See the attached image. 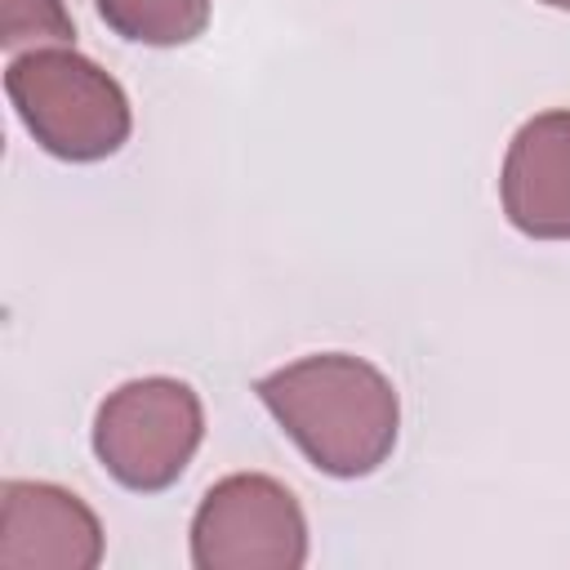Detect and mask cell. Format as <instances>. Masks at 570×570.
<instances>
[{
    "instance_id": "6da1fadb",
    "label": "cell",
    "mask_w": 570,
    "mask_h": 570,
    "mask_svg": "<svg viewBox=\"0 0 570 570\" xmlns=\"http://www.w3.org/2000/svg\"><path fill=\"white\" fill-rule=\"evenodd\" d=\"M254 392L307 463L330 476H370L396 445V387L361 356L316 352L263 374Z\"/></svg>"
},
{
    "instance_id": "7a4b0ae2",
    "label": "cell",
    "mask_w": 570,
    "mask_h": 570,
    "mask_svg": "<svg viewBox=\"0 0 570 570\" xmlns=\"http://www.w3.org/2000/svg\"><path fill=\"white\" fill-rule=\"evenodd\" d=\"M4 94L31 138L58 160H102L129 138V98L98 62L71 45L31 49L9 62Z\"/></svg>"
},
{
    "instance_id": "3957f363",
    "label": "cell",
    "mask_w": 570,
    "mask_h": 570,
    "mask_svg": "<svg viewBox=\"0 0 570 570\" xmlns=\"http://www.w3.org/2000/svg\"><path fill=\"white\" fill-rule=\"evenodd\" d=\"M205 436L200 396L183 379H129L94 414V454L125 485L156 494L183 476Z\"/></svg>"
},
{
    "instance_id": "277c9868",
    "label": "cell",
    "mask_w": 570,
    "mask_h": 570,
    "mask_svg": "<svg viewBox=\"0 0 570 570\" xmlns=\"http://www.w3.org/2000/svg\"><path fill=\"white\" fill-rule=\"evenodd\" d=\"M307 561V521L289 485L263 472L214 481L191 517L196 570H298Z\"/></svg>"
},
{
    "instance_id": "5b68a950",
    "label": "cell",
    "mask_w": 570,
    "mask_h": 570,
    "mask_svg": "<svg viewBox=\"0 0 570 570\" xmlns=\"http://www.w3.org/2000/svg\"><path fill=\"white\" fill-rule=\"evenodd\" d=\"M102 561L98 517L62 485H0V570H94Z\"/></svg>"
},
{
    "instance_id": "8992f818",
    "label": "cell",
    "mask_w": 570,
    "mask_h": 570,
    "mask_svg": "<svg viewBox=\"0 0 570 570\" xmlns=\"http://www.w3.org/2000/svg\"><path fill=\"white\" fill-rule=\"evenodd\" d=\"M499 196L517 232L570 240V111H539L512 134Z\"/></svg>"
},
{
    "instance_id": "52a82bcc",
    "label": "cell",
    "mask_w": 570,
    "mask_h": 570,
    "mask_svg": "<svg viewBox=\"0 0 570 570\" xmlns=\"http://www.w3.org/2000/svg\"><path fill=\"white\" fill-rule=\"evenodd\" d=\"M94 4L116 36L156 49L187 45L209 22V0H94Z\"/></svg>"
},
{
    "instance_id": "ba28073f",
    "label": "cell",
    "mask_w": 570,
    "mask_h": 570,
    "mask_svg": "<svg viewBox=\"0 0 570 570\" xmlns=\"http://www.w3.org/2000/svg\"><path fill=\"white\" fill-rule=\"evenodd\" d=\"M76 27L62 0H0V45L22 49V45H71Z\"/></svg>"
},
{
    "instance_id": "9c48e42d",
    "label": "cell",
    "mask_w": 570,
    "mask_h": 570,
    "mask_svg": "<svg viewBox=\"0 0 570 570\" xmlns=\"http://www.w3.org/2000/svg\"><path fill=\"white\" fill-rule=\"evenodd\" d=\"M543 4H552V9H570V0H543Z\"/></svg>"
}]
</instances>
